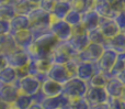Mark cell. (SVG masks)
Masks as SVG:
<instances>
[{"instance_id":"cell-1","label":"cell","mask_w":125,"mask_h":109,"mask_svg":"<svg viewBox=\"0 0 125 109\" xmlns=\"http://www.w3.org/2000/svg\"><path fill=\"white\" fill-rule=\"evenodd\" d=\"M28 18L30 20V29L29 30L31 31L34 40L50 32V26L53 21L51 13L36 7L28 15Z\"/></svg>"},{"instance_id":"cell-2","label":"cell","mask_w":125,"mask_h":109,"mask_svg":"<svg viewBox=\"0 0 125 109\" xmlns=\"http://www.w3.org/2000/svg\"><path fill=\"white\" fill-rule=\"evenodd\" d=\"M58 40L51 33V31L42 36L34 40L32 46L28 50V54L31 60L48 59L52 48L56 45Z\"/></svg>"},{"instance_id":"cell-3","label":"cell","mask_w":125,"mask_h":109,"mask_svg":"<svg viewBox=\"0 0 125 109\" xmlns=\"http://www.w3.org/2000/svg\"><path fill=\"white\" fill-rule=\"evenodd\" d=\"M88 83L82 79L78 78L77 76H73L68 79L65 84H62V93L64 96L70 99L82 98L84 97L88 89Z\"/></svg>"},{"instance_id":"cell-4","label":"cell","mask_w":125,"mask_h":109,"mask_svg":"<svg viewBox=\"0 0 125 109\" xmlns=\"http://www.w3.org/2000/svg\"><path fill=\"white\" fill-rule=\"evenodd\" d=\"M77 53L70 48L67 42H57L56 45L52 48L48 59L53 64H62L65 65L70 59L76 56Z\"/></svg>"},{"instance_id":"cell-5","label":"cell","mask_w":125,"mask_h":109,"mask_svg":"<svg viewBox=\"0 0 125 109\" xmlns=\"http://www.w3.org/2000/svg\"><path fill=\"white\" fill-rule=\"evenodd\" d=\"M67 43L70 45V48L75 51L76 53H79L83 51L87 46L90 44V40L88 37L87 31L82 28L81 24L73 28V35L67 41Z\"/></svg>"},{"instance_id":"cell-6","label":"cell","mask_w":125,"mask_h":109,"mask_svg":"<svg viewBox=\"0 0 125 109\" xmlns=\"http://www.w3.org/2000/svg\"><path fill=\"white\" fill-rule=\"evenodd\" d=\"M41 84L42 83L35 76L28 75V76H24L22 78L18 79L15 85H17L20 93L33 97L41 90Z\"/></svg>"},{"instance_id":"cell-7","label":"cell","mask_w":125,"mask_h":109,"mask_svg":"<svg viewBox=\"0 0 125 109\" xmlns=\"http://www.w3.org/2000/svg\"><path fill=\"white\" fill-rule=\"evenodd\" d=\"M50 31L59 42H67L73 35V26H70L65 20H53Z\"/></svg>"},{"instance_id":"cell-8","label":"cell","mask_w":125,"mask_h":109,"mask_svg":"<svg viewBox=\"0 0 125 109\" xmlns=\"http://www.w3.org/2000/svg\"><path fill=\"white\" fill-rule=\"evenodd\" d=\"M104 46L97 43H90L83 51L79 52L76 57L79 60V62H89V63H97L98 60L102 55L104 51Z\"/></svg>"},{"instance_id":"cell-9","label":"cell","mask_w":125,"mask_h":109,"mask_svg":"<svg viewBox=\"0 0 125 109\" xmlns=\"http://www.w3.org/2000/svg\"><path fill=\"white\" fill-rule=\"evenodd\" d=\"M6 59L8 66H10V67L14 68L17 71L24 68L29 64V62L31 61L28 52L24 50H20V48H17L14 52L6 55Z\"/></svg>"},{"instance_id":"cell-10","label":"cell","mask_w":125,"mask_h":109,"mask_svg":"<svg viewBox=\"0 0 125 109\" xmlns=\"http://www.w3.org/2000/svg\"><path fill=\"white\" fill-rule=\"evenodd\" d=\"M116 59H117V53L114 50H112V48H105L103 53H102V55L100 56V59L97 62V66H98L99 72L109 74L112 66L114 65Z\"/></svg>"},{"instance_id":"cell-11","label":"cell","mask_w":125,"mask_h":109,"mask_svg":"<svg viewBox=\"0 0 125 109\" xmlns=\"http://www.w3.org/2000/svg\"><path fill=\"white\" fill-rule=\"evenodd\" d=\"M108 94H106L104 87H94V86H88L87 93L84 95V99L88 101L91 106L98 105V104H104L108 101Z\"/></svg>"},{"instance_id":"cell-12","label":"cell","mask_w":125,"mask_h":109,"mask_svg":"<svg viewBox=\"0 0 125 109\" xmlns=\"http://www.w3.org/2000/svg\"><path fill=\"white\" fill-rule=\"evenodd\" d=\"M98 29H99V31L102 33V35L106 40L112 39V37H114L115 35L121 32L114 20L104 17H100L99 23H98Z\"/></svg>"},{"instance_id":"cell-13","label":"cell","mask_w":125,"mask_h":109,"mask_svg":"<svg viewBox=\"0 0 125 109\" xmlns=\"http://www.w3.org/2000/svg\"><path fill=\"white\" fill-rule=\"evenodd\" d=\"M41 105L43 109H69V99L61 94L55 97H45Z\"/></svg>"},{"instance_id":"cell-14","label":"cell","mask_w":125,"mask_h":109,"mask_svg":"<svg viewBox=\"0 0 125 109\" xmlns=\"http://www.w3.org/2000/svg\"><path fill=\"white\" fill-rule=\"evenodd\" d=\"M47 78L55 81L62 85V84H65L70 78V75H69L68 71L66 70L65 65H62V64H52L51 68L47 72Z\"/></svg>"},{"instance_id":"cell-15","label":"cell","mask_w":125,"mask_h":109,"mask_svg":"<svg viewBox=\"0 0 125 109\" xmlns=\"http://www.w3.org/2000/svg\"><path fill=\"white\" fill-rule=\"evenodd\" d=\"M97 73H99L97 63H89V62H79V65L77 68L76 76L78 78L88 83Z\"/></svg>"},{"instance_id":"cell-16","label":"cell","mask_w":125,"mask_h":109,"mask_svg":"<svg viewBox=\"0 0 125 109\" xmlns=\"http://www.w3.org/2000/svg\"><path fill=\"white\" fill-rule=\"evenodd\" d=\"M13 36V40L15 42V45L20 50H24L28 52V50L32 46L33 42H34V37H33L32 33L30 30H23L15 32L11 34Z\"/></svg>"},{"instance_id":"cell-17","label":"cell","mask_w":125,"mask_h":109,"mask_svg":"<svg viewBox=\"0 0 125 109\" xmlns=\"http://www.w3.org/2000/svg\"><path fill=\"white\" fill-rule=\"evenodd\" d=\"M41 93L45 97H55L62 93V85L52 79H45L41 84Z\"/></svg>"},{"instance_id":"cell-18","label":"cell","mask_w":125,"mask_h":109,"mask_svg":"<svg viewBox=\"0 0 125 109\" xmlns=\"http://www.w3.org/2000/svg\"><path fill=\"white\" fill-rule=\"evenodd\" d=\"M19 94L20 92L15 84H13V85L0 84V100L4 101L9 105H12Z\"/></svg>"},{"instance_id":"cell-19","label":"cell","mask_w":125,"mask_h":109,"mask_svg":"<svg viewBox=\"0 0 125 109\" xmlns=\"http://www.w3.org/2000/svg\"><path fill=\"white\" fill-rule=\"evenodd\" d=\"M99 19H100V15L94 10H90L88 12L81 14V22H80V24L88 32V31L98 28Z\"/></svg>"},{"instance_id":"cell-20","label":"cell","mask_w":125,"mask_h":109,"mask_svg":"<svg viewBox=\"0 0 125 109\" xmlns=\"http://www.w3.org/2000/svg\"><path fill=\"white\" fill-rule=\"evenodd\" d=\"M9 22H10V34L30 29V20L28 15L15 14Z\"/></svg>"},{"instance_id":"cell-21","label":"cell","mask_w":125,"mask_h":109,"mask_svg":"<svg viewBox=\"0 0 125 109\" xmlns=\"http://www.w3.org/2000/svg\"><path fill=\"white\" fill-rule=\"evenodd\" d=\"M124 85L116 78V77H111L108 81L106 85L104 86L106 94L110 98H121L122 92H123Z\"/></svg>"},{"instance_id":"cell-22","label":"cell","mask_w":125,"mask_h":109,"mask_svg":"<svg viewBox=\"0 0 125 109\" xmlns=\"http://www.w3.org/2000/svg\"><path fill=\"white\" fill-rule=\"evenodd\" d=\"M70 10H71V6L69 1L57 0L52 12H51V15H52L53 20H64L65 17L67 15V13Z\"/></svg>"},{"instance_id":"cell-23","label":"cell","mask_w":125,"mask_h":109,"mask_svg":"<svg viewBox=\"0 0 125 109\" xmlns=\"http://www.w3.org/2000/svg\"><path fill=\"white\" fill-rule=\"evenodd\" d=\"M13 6L15 14L20 15H29L37 6L31 3L28 0H14V1L10 2Z\"/></svg>"},{"instance_id":"cell-24","label":"cell","mask_w":125,"mask_h":109,"mask_svg":"<svg viewBox=\"0 0 125 109\" xmlns=\"http://www.w3.org/2000/svg\"><path fill=\"white\" fill-rule=\"evenodd\" d=\"M93 10L100 15V17L104 18H110V19H114V17L117 14L112 7L109 3H106L104 0H98L94 3V9Z\"/></svg>"},{"instance_id":"cell-25","label":"cell","mask_w":125,"mask_h":109,"mask_svg":"<svg viewBox=\"0 0 125 109\" xmlns=\"http://www.w3.org/2000/svg\"><path fill=\"white\" fill-rule=\"evenodd\" d=\"M18 73L17 70L7 66L2 71H0V84H4V85H13L17 83L18 81Z\"/></svg>"},{"instance_id":"cell-26","label":"cell","mask_w":125,"mask_h":109,"mask_svg":"<svg viewBox=\"0 0 125 109\" xmlns=\"http://www.w3.org/2000/svg\"><path fill=\"white\" fill-rule=\"evenodd\" d=\"M105 48H112L117 54L122 53V52H125V34L123 32H120L119 34H116L114 37L108 40V43H106Z\"/></svg>"},{"instance_id":"cell-27","label":"cell","mask_w":125,"mask_h":109,"mask_svg":"<svg viewBox=\"0 0 125 109\" xmlns=\"http://www.w3.org/2000/svg\"><path fill=\"white\" fill-rule=\"evenodd\" d=\"M71 9L78 11L79 13H86L94 9V0H69Z\"/></svg>"},{"instance_id":"cell-28","label":"cell","mask_w":125,"mask_h":109,"mask_svg":"<svg viewBox=\"0 0 125 109\" xmlns=\"http://www.w3.org/2000/svg\"><path fill=\"white\" fill-rule=\"evenodd\" d=\"M0 48H1L2 54L8 55L10 53L14 52L17 50V45L13 40V36L11 34H6L0 36Z\"/></svg>"},{"instance_id":"cell-29","label":"cell","mask_w":125,"mask_h":109,"mask_svg":"<svg viewBox=\"0 0 125 109\" xmlns=\"http://www.w3.org/2000/svg\"><path fill=\"white\" fill-rule=\"evenodd\" d=\"M33 103H34L33 101V97L20 93L18 95V97L15 98V100L13 101V104L11 105V107L13 109H29V107Z\"/></svg>"},{"instance_id":"cell-30","label":"cell","mask_w":125,"mask_h":109,"mask_svg":"<svg viewBox=\"0 0 125 109\" xmlns=\"http://www.w3.org/2000/svg\"><path fill=\"white\" fill-rule=\"evenodd\" d=\"M111 78V76L109 74L105 73H97L90 81L88 82V85L90 86H94V87H104L108 83V81Z\"/></svg>"},{"instance_id":"cell-31","label":"cell","mask_w":125,"mask_h":109,"mask_svg":"<svg viewBox=\"0 0 125 109\" xmlns=\"http://www.w3.org/2000/svg\"><path fill=\"white\" fill-rule=\"evenodd\" d=\"M88 37L90 40V43H97V44H100V45L106 46V43H108V40L102 35V33L99 31V29H93V30H90L88 31Z\"/></svg>"},{"instance_id":"cell-32","label":"cell","mask_w":125,"mask_h":109,"mask_svg":"<svg viewBox=\"0 0 125 109\" xmlns=\"http://www.w3.org/2000/svg\"><path fill=\"white\" fill-rule=\"evenodd\" d=\"M14 15H15L14 9H13V6L10 3V2L0 4V20L10 21Z\"/></svg>"},{"instance_id":"cell-33","label":"cell","mask_w":125,"mask_h":109,"mask_svg":"<svg viewBox=\"0 0 125 109\" xmlns=\"http://www.w3.org/2000/svg\"><path fill=\"white\" fill-rule=\"evenodd\" d=\"M64 20L70 26H73H73H77V25H79L80 22H81V13H79L78 11L71 9V10L67 13V15L65 17Z\"/></svg>"},{"instance_id":"cell-34","label":"cell","mask_w":125,"mask_h":109,"mask_svg":"<svg viewBox=\"0 0 125 109\" xmlns=\"http://www.w3.org/2000/svg\"><path fill=\"white\" fill-rule=\"evenodd\" d=\"M69 109H90V105L84 99V97L70 99L69 100Z\"/></svg>"},{"instance_id":"cell-35","label":"cell","mask_w":125,"mask_h":109,"mask_svg":"<svg viewBox=\"0 0 125 109\" xmlns=\"http://www.w3.org/2000/svg\"><path fill=\"white\" fill-rule=\"evenodd\" d=\"M78 65H79V60H78L76 56H73V59H70L66 64H65V67H66V70L68 71L70 77L76 76V74H77Z\"/></svg>"},{"instance_id":"cell-36","label":"cell","mask_w":125,"mask_h":109,"mask_svg":"<svg viewBox=\"0 0 125 109\" xmlns=\"http://www.w3.org/2000/svg\"><path fill=\"white\" fill-rule=\"evenodd\" d=\"M57 0H41V2L39 3V8H41L42 10L46 11V12L51 13L53 10V8H54L55 3H56Z\"/></svg>"},{"instance_id":"cell-37","label":"cell","mask_w":125,"mask_h":109,"mask_svg":"<svg viewBox=\"0 0 125 109\" xmlns=\"http://www.w3.org/2000/svg\"><path fill=\"white\" fill-rule=\"evenodd\" d=\"M115 21V23H116L117 28L120 29V31H124L125 30V12L124 11H121V12H119L114 17V19H113Z\"/></svg>"},{"instance_id":"cell-38","label":"cell","mask_w":125,"mask_h":109,"mask_svg":"<svg viewBox=\"0 0 125 109\" xmlns=\"http://www.w3.org/2000/svg\"><path fill=\"white\" fill-rule=\"evenodd\" d=\"M109 109H123V103L120 98H108L106 101Z\"/></svg>"},{"instance_id":"cell-39","label":"cell","mask_w":125,"mask_h":109,"mask_svg":"<svg viewBox=\"0 0 125 109\" xmlns=\"http://www.w3.org/2000/svg\"><path fill=\"white\" fill-rule=\"evenodd\" d=\"M10 34V22L7 20H0V36Z\"/></svg>"},{"instance_id":"cell-40","label":"cell","mask_w":125,"mask_h":109,"mask_svg":"<svg viewBox=\"0 0 125 109\" xmlns=\"http://www.w3.org/2000/svg\"><path fill=\"white\" fill-rule=\"evenodd\" d=\"M8 66V63H7V59L4 54H0V71H2L3 68H6Z\"/></svg>"},{"instance_id":"cell-41","label":"cell","mask_w":125,"mask_h":109,"mask_svg":"<svg viewBox=\"0 0 125 109\" xmlns=\"http://www.w3.org/2000/svg\"><path fill=\"white\" fill-rule=\"evenodd\" d=\"M115 77H116V78L119 79V81L121 82L122 84H123V85H125V68L122 71V72H120Z\"/></svg>"},{"instance_id":"cell-42","label":"cell","mask_w":125,"mask_h":109,"mask_svg":"<svg viewBox=\"0 0 125 109\" xmlns=\"http://www.w3.org/2000/svg\"><path fill=\"white\" fill-rule=\"evenodd\" d=\"M90 109H109V106L106 103L104 104H98V105H94V106H91Z\"/></svg>"},{"instance_id":"cell-43","label":"cell","mask_w":125,"mask_h":109,"mask_svg":"<svg viewBox=\"0 0 125 109\" xmlns=\"http://www.w3.org/2000/svg\"><path fill=\"white\" fill-rule=\"evenodd\" d=\"M29 109H43L42 105L40 103H33L32 105L29 107Z\"/></svg>"},{"instance_id":"cell-44","label":"cell","mask_w":125,"mask_h":109,"mask_svg":"<svg viewBox=\"0 0 125 109\" xmlns=\"http://www.w3.org/2000/svg\"><path fill=\"white\" fill-rule=\"evenodd\" d=\"M0 109H11V105H9V104L0 100Z\"/></svg>"},{"instance_id":"cell-45","label":"cell","mask_w":125,"mask_h":109,"mask_svg":"<svg viewBox=\"0 0 125 109\" xmlns=\"http://www.w3.org/2000/svg\"><path fill=\"white\" fill-rule=\"evenodd\" d=\"M121 99L123 103H125V85H124V87H123V92H122V95H121Z\"/></svg>"},{"instance_id":"cell-46","label":"cell","mask_w":125,"mask_h":109,"mask_svg":"<svg viewBox=\"0 0 125 109\" xmlns=\"http://www.w3.org/2000/svg\"><path fill=\"white\" fill-rule=\"evenodd\" d=\"M28 1H30L31 3L35 4V6H39V3L41 2V0H28Z\"/></svg>"},{"instance_id":"cell-47","label":"cell","mask_w":125,"mask_h":109,"mask_svg":"<svg viewBox=\"0 0 125 109\" xmlns=\"http://www.w3.org/2000/svg\"><path fill=\"white\" fill-rule=\"evenodd\" d=\"M7 2H9V0H0V4H2V3H7Z\"/></svg>"},{"instance_id":"cell-48","label":"cell","mask_w":125,"mask_h":109,"mask_svg":"<svg viewBox=\"0 0 125 109\" xmlns=\"http://www.w3.org/2000/svg\"><path fill=\"white\" fill-rule=\"evenodd\" d=\"M12 1H14V0H9V2H12Z\"/></svg>"},{"instance_id":"cell-49","label":"cell","mask_w":125,"mask_h":109,"mask_svg":"<svg viewBox=\"0 0 125 109\" xmlns=\"http://www.w3.org/2000/svg\"><path fill=\"white\" fill-rule=\"evenodd\" d=\"M62 1H69V0H62Z\"/></svg>"},{"instance_id":"cell-50","label":"cell","mask_w":125,"mask_h":109,"mask_svg":"<svg viewBox=\"0 0 125 109\" xmlns=\"http://www.w3.org/2000/svg\"><path fill=\"white\" fill-rule=\"evenodd\" d=\"M122 1H123V3H124V4H125V0H122Z\"/></svg>"},{"instance_id":"cell-51","label":"cell","mask_w":125,"mask_h":109,"mask_svg":"<svg viewBox=\"0 0 125 109\" xmlns=\"http://www.w3.org/2000/svg\"><path fill=\"white\" fill-rule=\"evenodd\" d=\"M122 32H123V33H124V34H125V30H124V31H122Z\"/></svg>"},{"instance_id":"cell-52","label":"cell","mask_w":125,"mask_h":109,"mask_svg":"<svg viewBox=\"0 0 125 109\" xmlns=\"http://www.w3.org/2000/svg\"><path fill=\"white\" fill-rule=\"evenodd\" d=\"M94 1H98V0H94Z\"/></svg>"},{"instance_id":"cell-53","label":"cell","mask_w":125,"mask_h":109,"mask_svg":"<svg viewBox=\"0 0 125 109\" xmlns=\"http://www.w3.org/2000/svg\"><path fill=\"white\" fill-rule=\"evenodd\" d=\"M11 109H13V108H12V107H11Z\"/></svg>"}]
</instances>
